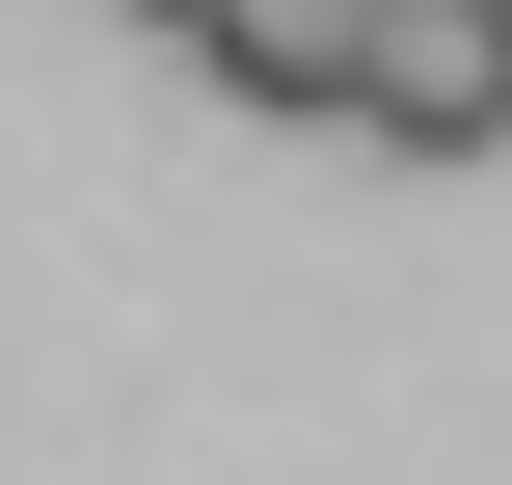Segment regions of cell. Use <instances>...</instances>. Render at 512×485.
<instances>
[{
    "instance_id": "obj_3",
    "label": "cell",
    "mask_w": 512,
    "mask_h": 485,
    "mask_svg": "<svg viewBox=\"0 0 512 485\" xmlns=\"http://www.w3.org/2000/svg\"><path fill=\"white\" fill-rule=\"evenodd\" d=\"M135 27H162V54H189V0H135Z\"/></svg>"
},
{
    "instance_id": "obj_1",
    "label": "cell",
    "mask_w": 512,
    "mask_h": 485,
    "mask_svg": "<svg viewBox=\"0 0 512 485\" xmlns=\"http://www.w3.org/2000/svg\"><path fill=\"white\" fill-rule=\"evenodd\" d=\"M351 135H378V162H486V135H512V0H378Z\"/></svg>"
},
{
    "instance_id": "obj_2",
    "label": "cell",
    "mask_w": 512,
    "mask_h": 485,
    "mask_svg": "<svg viewBox=\"0 0 512 485\" xmlns=\"http://www.w3.org/2000/svg\"><path fill=\"white\" fill-rule=\"evenodd\" d=\"M189 54H216L270 135H351V54H378V0H189Z\"/></svg>"
}]
</instances>
